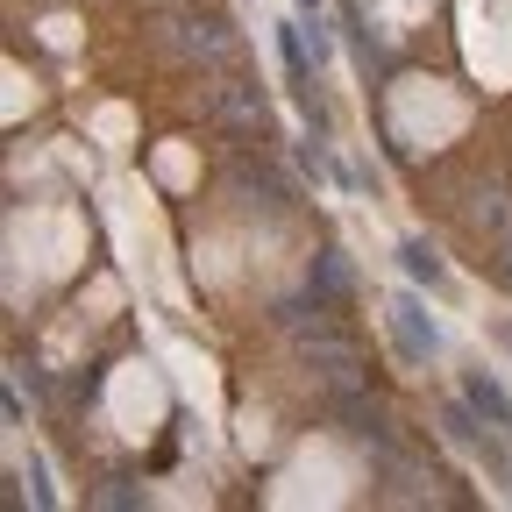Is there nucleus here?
<instances>
[{
  "label": "nucleus",
  "mask_w": 512,
  "mask_h": 512,
  "mask_svg": "<svg viewBox=\"0 0 512 512\" xmlns=\"http://www.w3.org/2000/svg\"><path fill=\"white\" fill-rule=\"evenodd\" d=\"M498 342H505V349H512V320H498Z\"/></svg>",
  "instance_id": "obj_11"
},
{
  "label": "nucleus",
  "mask_w": 512,
  "mask_h": 512,
  "mask_svg": "<svg viewBox=\"0 0 512 512\" xmlns=\"http://www.w3.org/2000/svg\"><path fill=\"white\" fill-rule=\"evenodd\" d=\"M292 8H299V15H320V0H292Z\"/></svg>",
  "instance_id": "obj_10"
},
{
  "label": "nucleus",
  "mask_w": 512,
  "mask_h": 512,
  "mask_svg": "<svg viewBox=\"0 0 512 512\" xmlns=\"http://www.w3.org/2000/svg\"><path fill=\"white\" fill-rule=\"evenodd\" d=\"M505 427H512V420H505Z\"/></svg>",
  "instance_id": "obj_12"
},
{
  "label": "nucleus",
  "mask_w": 512,
  "mask_h": 512,
  "mask_svg": "<svg viewBox=\"0 0 512 512\" xmlns=\"http://www.w3.org/2000/svg\"><path fill=\"white\" fill-rule=\"evenodd\" d=\"M178 57H200V64H235L242 57V43L221 29V22H207V15H185V22H171V36H164Z\"/></svg>",
  "instance_id": "obj_2"
},
{
  "label": "nucleus",
  "mask_w": 512,
  "mask_h": 512,
  "mask_svg": "<svg viewBox=\"0 0 512 512\" xmlns=\"http://www.w3.org/2000/svg\"><path fill=\"white\" fill-rule=\"evenodd\" d=\"M100 505H114V512H136L143 505V484H128V477H100V491H93Z\"/></svg>",
  "instance_id": "obj_8"
},
{
  "label": "nucleus",
  "mask_w": 512,
  "mask_h": 512,
  "mask_svg": "<svg viewBox=\"0 0 512 512\" xmlns=\"http://www.w3.org/2000/svg\"><path fill=\"white\" fill-rule=\"evenodd\" d=\"M477 420H484V413H477L470 399H448V406H441V434L456 441V448H477Z\"/></svg>",
  "instance_id": "obj_6"
},
{
  "label": "nucleus",
  "mask_w": 512,
  "mask_h": 512,
  "mask_svg": "<svg viewBox=\"0 0 512 512\" xmlns=\"http://www.w3.org/2000/svg\"><path fill=\"white\" fill-rule=\"evenodd\" d=\"M306 292H313L320 306H349V299H356V264H349L342 249H320L313 271H306Z\"/></svg>",
  "instance_id": "obj_4"
},
{
  "label": "nucleus",
  "mask_w": 512,
  "mask_h": 512,
  "mask_svg": "<svg viewBox=\"0 0 512 512\" xmlns=\"http://www.w3.org/2000/svg\"><path fill=\"white\" fill-rule=\"evenodd\" d=\"M399 264H406V278H420V285H441V256L413 235V242H399Z\"/></svg>",
  "instance_id": "obj_7"
},
{
  "label": "nucleus",
  "mask_w": 512,
  "mask_h": 512,
  "mask_svg": "<svg viewBox=\"0 0 512 512\" xmlns=\"http://www.w3.org/2000/svg\"><path fill=\"white\" fill-rule=\"evenodd\" d=\"M214 121L228 128V136H242V143H271V107H264V93L256 86H214Z\"/></svg>",
  "instance_id": "obj_1"
},
{
  "label": "nucleus",
  "mask_w": 512,
  "mask_h": 512,
  "mask_svg": "<svg viewBox=\"0 0 512 512\" xmlns=\"http://www.w3.org/2000/svg\"><path fill=\"white\" fill-rule=\"evenodd\" d=\"M463 399H470V406H477L484 420H498V427L512 420V406H505V392H498V384H491L484 370H470V377H463Z\"/></svg>",
  "instance_id": "obj_5"
},
{
  "label": "nucleus",
  "mask_w": 512,
  "mask_h": 512,
  "mask_svg": "<svg viewBox=\"0 0 512 512\" xmlns=\"http://www.w3.org/2000/svg\"><path fill=\"white\" fill-rule=\"evenodd\" d=\"M392 342H399V356H406V363H427V356L441 349V328L420 313V299H406V292L392 299Z\"/></svg>",
  "instance_id": "obj_3"
},
{
  "label": "nucleus",
  "mask_w": 512,
  "mask_h": 512,
  "mask_svg": "<svg viewBox=\"0 0 512 512\" xmlns=\"http://www.w3.org/2000/svg\"><path fill=\"white\" fill-rule=\"evenodd\" d=\"M498 271H505V285H512V235H505V264H498Z\"/></svg>",
  "instance_id": "obj_9"
}]
</instances>
